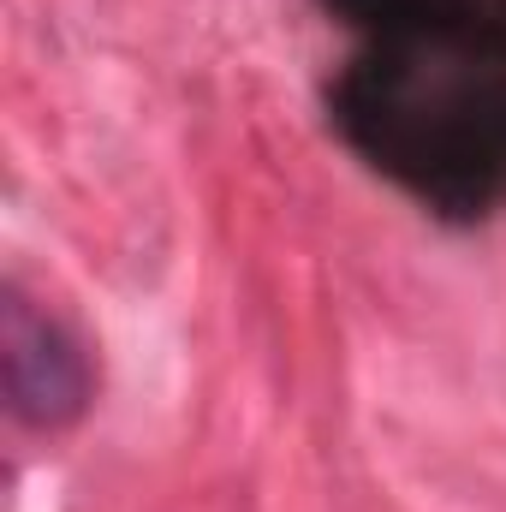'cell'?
<instances>
[{
	"instance_id": "obj_1",
	"label": "cell",
	"mask_w": 506,
	"mask_h": 512,
	"mask_svg": "<svg viewBox=\"0 0 506 512\" xmlns=\"http://www.w3.org/2000/svg\"><path fill=\"white\" fill-rule=\"evenodd\" d=\"M346 149L441 221L506 209V48L459 36H364L328 84Z\"/></svg>"
},
{
	"instance_id": "obj_2",
	"label": "cell",
	"mask_w": 506,
	"mask_h": 512,
	"mask_svg": "<svg viewBox=\"0 0 506 512\" xmlns=\"http://www.w3.org/2000/svg\"><path fill=\"white\" fill-rule=\"evenodd\" d=\"M0 376H6V405L18 423L30 429H72L90 411L96 370L84 340L48 316L36 298H24L18 286H6L0 298Z\"/></svg>"
},
{
	"instance_id": "obj_3",
	"label": "cell",
	"mask_w": 506,
	"mask_h": 512,
	"mask_svg": "<svg viewBox=\"0 0 506 512\" xmlns=\"http://www.w3.org/2000/svg\"><path fill=\"white\" fill-rule=\"evenodd\" d=\"M340 18H352L364 36H459L506 48V0H334Z\"/></svg>"
}]
</instances>
